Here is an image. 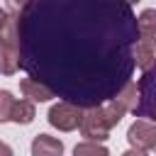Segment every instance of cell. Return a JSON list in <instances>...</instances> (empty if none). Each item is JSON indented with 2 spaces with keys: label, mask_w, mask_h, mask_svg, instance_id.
<instances>
[{
  "label": "cell",
  "mask_w": 156,
  "mask_h": 156,
  "mask_svg": "<svg viewBox=\"0 0 156 156\" xmlns=\"http://www.w3.org/2000/svg\"><path fill=\"white\" fill-rule=\"evenodd\" d=\"M20 66L80 107L115 98L132 76L136 17L124 0H32L17 20Z\"/></svg>",
  "instance_id": "cell-1"
},
{
  "label": "cell",
  "mask_w": 156,
  "mask_h": 156,
  "mask_svg": "<svg viewBox=\"0 0 156 156\" xmlns=\"http://www.w3.org/2000/svg\"><path fill=\"white\" fill-rule=\"evenodd\" d=\"M136 88H139V102L134 107V115L156 122V61L151 68L141 73Z\"/></svg>",
  "instance_id": "cell-2"
},
{
  "label": "cell",
  "mask_w": 156,
  "mask_h": 156,
  "mask_svg": "<svg viewBox=\"0 0 156 156\" xmlns=\"http://www.w3.org/2000/svg\"><path fill=\"white\" fill-rule=\"evenodd\" d=\"M110 119L102 110V105H95V107H88L83 112V119H80V134L88 139V141H105L110 136Z\"/></svg>",
  "instance_id": "cell-3"
},
{
  "label": "cell",
  "mask_w": 156,
  "mask_h": 156,
  "mask_svg": "<svg viewBox=\"0 0 156 156\" xmlns=\"http://www.w3.org/2000/svg\"><path fill=\"white\" fill-rule=\"evenodd\" d=\"M83 110L76 102H58L49 110V124L56 127L58 132H73L80 127Z\"/></svg>",
  "instance_id": "cell-4"
},
{
  "label": "cell",
  "mask_w": 156,
  "mask_h": 156,
  "mask_svg": "<svg viewBox=\"0 0 156 156\" xmlns=\"http://www.w3.org/2000/svg\"><path fill=\"white\" fill-rule=\"evenodd\" d=\"M127 141L134 149H141V151L151 149L156 144V124L149 122V119H136L127 132Z\"/></svg>",
  "instance_id": "cell-5"
},
{
  "label": "cell",
  "mask_w": 156,
  "mask_h": 156,
  "mask_svg": "<svg viewBox=\"0 0 156 156\" xmlns=\"http://www.w3.org/2000/svg\"><path fill=\"white\" fill-rule=\"evenodd\" d=\"M20 90H22V95L24 98H29L32 102H46V100H51L56 93L46 85V83H41V80H37V78H22L20 80Z\"/></svg>",
  "instance_id": "cell-6"
},
{
  "label": "cell",
  "mask_w": 156,
  "mask_h": 156,
  "mask_svg": "<svg viewBox=\"0 0 156 156\" xmlns=\"http://www.w3.org/2000/svg\"><path fill=\"white\" fill-rule=\"evenodd\" d=\"M20 68V41H0V73L12 76Z\"/></svg>",
  "instance_id": "cell-7"
},
{
  "label": "cell",
  "mask_w": 156,
  "mask_h": 156,
  "mask_svg": "<svg viewBox=\"0 0 156 156\" xmlns=\"http://www.w3.org/2000/svg\"><path fill=\"white\" fill-rule=\"evenodd\" d=\"M32 156H63V144L56 136L37 134L32 141Z\"/></svg>",
  "instance_id": "cell-8"
},
{
  "label": "cell",
  "mask_w": 156,
  "mask_h": 156,
  "mask_svg": "<svg viewBox=\"0 0 156 156\" xmlns=\"http://www.w3.org/2000/svg\"><path fill=\"white\" fill-rule=\"evenodd\" d=\"M136 27H139V39L156 51V10H144L136 17Z\"/></svg>",
  "instance_id": "cell-9"
},
{
  "label": "cell",
  "mask_w": 156,
  "mask_h": 156,
  "mask_svg": "<svg viewBox=\"0 0 156 156\" xmlns=\"http://www.w3.org/2000/svg\"><path fill=\"white\" fill-rule=\"evenodd\" d=\"M154 61H156V51H154L146 41H141V39H139V41L134 44V63H136L139 68H144V71H146V68H151V66H154Z\"/></svg>",
  "instance_id": "cell-10"
},
{
  "label": "cell",
  "mask_w": 156,
  "mask_h": 156,
  "mask_svg": "<svg viewBox=\"0 0 156 156\" xmlns=\"http://www.w3.org/2000/svg\"><path fill=\"white\" fill-rule=\"evenodd\" d=\"M32 119H34V105H32V100H17L15 107H12V117H10V122L29 124Z\"/></svg>",
  "instance_id": "cell-11"
},
{
  "label": "cell",
  "mask_w": 156,
  "mask_h": 156,
  "mask_svg": "<svg viewBox=\"0 0 156 156\" xmlns=\"http://www.w3.org/2000/svg\"><path fill=\"white\" fill-rule=\"evenodd\" d=\"M73 156H110V151L100 141H80L73 149Z\"/></svg>",
  "instance_id": "cell-12"
},
{
  "label": "cell",
  "mask_w": 156,
  "mask_h": 156,
  "mask_svg": "<svg viewBox=\"0 0 156 156\" xmlns=\"http://www.w3.org/2000/svg\"><path fill=\"white\" fill-rule=\"evenodd\" d=\"M15 102H17V100L12 98V93H7V90H0V122H10Z\"/></svg>",
  "instance_id": "cell-13"
},
{
  "label": "cell",
  "mask_w": 156,
  "mask_h": 156,
  "mask_svg": "<svg viewBox=\"0 0 156 156\" xmlns=\"http://www.w3.org/2000/svg\"><path fill=\"white\" fill-rule=\"evenodd\" d=\"M122 156H146V154H144L141 149H134V146H132V149H129V151H124Z\"/></svg>",
  "instance_id": "cell-14"
},
{
  "label": "cell",
  "mask_w": 156,
  "mask_h": 156,
  "mask_svg": "<svg viewBox=\"0 0 156 156\" xmlns=\"http://www.w3.org/2000/svg\"><path fill=\"white\" fill-rule=\"evenodd\" d=\"M0 156H12V149L7 144H2V141H0Z\"/></svg>",
  "instance_id": "cell-15"
},
{
  "label": "cell",
  "mask_w": 156,
  "mask_h": 156,
  "mask_svg": "<svg viewBox=\"0 0 156 156\" xmlns=\"http://www.w3.org/2000/svg\"><path fill=\"white\" fill-rule=\"evenodd\" d=\"M32 0H12V7H27Z\"/></svg>",
  "instance_id": "cell-16"
},
{
  "label": "cell",
  "mask_w": 156,
  "mask_h": 156,
  "mask_svg": "<svg viewBox=\"0 0 156 156\" xmlns=\"http://www.w3.org/2000/svg\"><path fill=\"white\" fill-rule=\"evenodd\" d=\"M5 20H7V12L0 7V29H2V24H5Z\"/></svg>",
  "instance_id": "cell-17"
},
{
  "label": "cell",
  "mask_w": 156,
  "mask_h": 156,
  "mask_svg": "<svg viewBox=\"0 0 156 156\" xmlns=\"http://www.w3.org/2000/svg\"><path fill=\"white\" fill-rule=\"evenodd\" d=\"M151 151H154V156H156V144H154V146H151Z\"/></svg>",
  "instance_id": "cell-18"
},
{
  "label": "cell",
  "mask_w": 156,
  "mask_h": 156,
  "mask_svg": "<svg viewBox=\"0 0 156 156\" xmlns=\"http://www.w3.org/2000/svg\"><path fill=\"white\" fill-rule=\"evenodd\" d=\"M124 2H129V5H132V2H139V0H124Z\"/></svg>",
  "instance_id": "cell-19"
}]
</instances>
